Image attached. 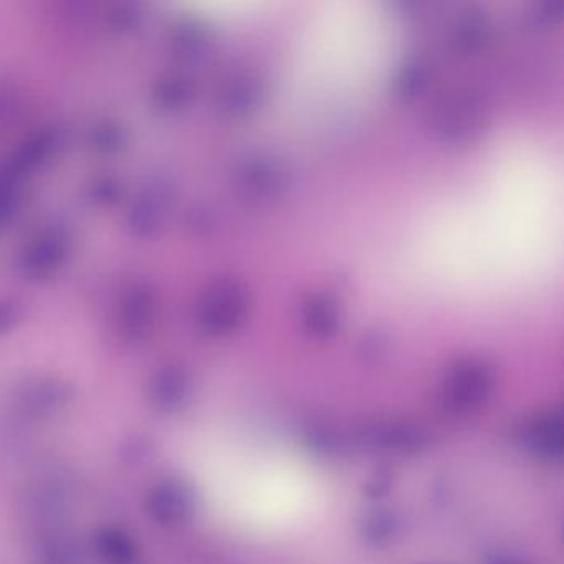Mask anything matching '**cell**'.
I'll list each match as a JSON object with an SVG mask.
<instances>
[{
    "mask_svg": "<svg viewBox=\"0 0 564 564\" xmlns=\"http://www.w3.org/2000/svg\"><path fill=\"white\" fill-rule=\"evenodd\" d=\"M366 441L386 451L417 452L427 445L424 431L408 424H379L366 432Z\"/></svg>",
    "mask_w": 564,
    "mask_h": 564,
    "instance_id": "cell-8",
    "label": "cell"
},
{
    "mask_svg": "<svg viewBox=\"0 0 564 564\" xmlns=\"http://www.w3.org/2000/svg\"><path fill=\"white\" fill-rule=\"evenodd\" d=\"M204 44H206V39H204L203 32L197 29V25H176L170 37L171 52L183 61L197 57L204 51Z\"/></svg>",
    "mask_w": 564,
    "mask_h": 564,
    "instance_id": "cell-13",
    "label": "cell"
},
{
    "mask_svg": "<svg viewBox=\"0 0 564 564\" xmlns=\"http://www.w3.org/2000/svg\"><path fill=\"white\" fill-rule=\"evenodd\" d=\"M491 388V378L481 368H462L445 389V405L454 412H465L481 404Z\"/></svg>",
    "mask_w": 564,
    "mask_h": 564,
    "instance_id": "cell-6",
    "label": "cell"
},
{
    "mask_svg": "<svg viewBox=\"0 0 564 564\" xmlns=\"http://www.w3.org/2000/svg\"><path fill=\"white\" fill-rule=\"evenodd\" d=\"M143 6L137 2H118L108 14V22L118 32H133L143 24Z\"/></svg>",
    "mask_w": 564,
    "mask_h": 564,
    "instance_id": "cell-14",
    "label": "cell"
},
{
    "mask_svg": "<svg viewBox=\"0 0 564 564\" xmlns=\"http://www.w3.org/2000/svg\"><path fill=\"white\" fill-rule=\"evenodd\" d=\"M150 507L151 513L163 523H181L193 514L196 498L186 485L171 481L154 491Z\"/></svg>",
    "mask_w": 564,
    "mask_h": 564,
    "instance_id": "cell-7",
    "label": "cell"
},
{
    "mask_svg": "<svg viewBox=\"0 0 564 564\" xmlns=\"http://www.w3.org/2000/svg\"><path fill=\"white\" fill-rule=\"evenodd\" d=\"M488 564H518V563H513V561H511V560H503V557H498V560L490 561V563H488Z\"/></svg>",
    "mask_w": 564,
    "mask_h": 564,
    "instance_id": "cell-19",
    "label": "cell"
},
{
    "mask_svg": "<svg viewBox=\"0 0 564 564\" xmlns=\"http://www.w3.org/2000/svg\"><path fill=\"white\" fill-rule=\"evenodd\" d=\"M123 196V184L115 177H100L90 187V199L95 206H113Z\"/></svg>",
    "mask_w": 564,
    "mask_h": 564,
    "instance_id": "cell-15",
    "label": "cell"
},
{
    "mask_svg": "<svg viewBox=\"0 0 564 564\" xmlns=\"http://www.w3.org/2000/svg\"><path fill=\"white\" fill-rule=\"evenodd\" d=\"M90 144L97 153L117 154L128 144V131L117 120H101L90 130Z\"/></svg>",
    "mask_w": 564,
    "mask_h": 564,
    "instance_id": "cell-11",
    "label": "cell"
},
{
    "mask_svg": "<svg viewBox=\"0 0 564 564\" xmlns=\"http://www.w3.org/2000/svg\"><path fill=\"white\" fill-rule=\"evenodd\" d=\"M15 199H18V187L0 183V223H4L11 216Z\"/></svg>",
    "mask_w": 564,
    "mask_h": 564,
    "instance_id": "cell-17",
    "label": "cell"
},
{
    "mask_svg": "<svg viewBox=\"0 0 564 564\" xmlns=\"http://www.w3.org/2000/svg\"><path fill=\"white\" fill-rule=\"evenodd\" d=\"M64 144V134L57 127L42 128L14 151L8 163L0 167V181L19 187L29 174L44 166Z\"/></svg>",
    "mask_w": 564,
    "mask_h": 564,
    "instance_id": "cell-3",
    "label": "cell"
},
{
    "mask_svg": "<svg viewBox=\"0 0 564 564\" xmlns=\"http://www.w3.org/2000/svg\"><path fill=\"white\" fill-rule=\"evenodd\" d=\"M107 553H110L111 557L117 560H128L131 556V547L120 534L117 536H107Z\"/></svg>",
    "mask_w": 564,
    "mask_h": 564,
    "instance_id": "cell-18",
    "label": "cell"
},
{
    "mask_svg": "<svg viewBox=\"0 0 564 564\" xmlns=\"http://www.w3.org/2000/svg\"><path fill=\"white\" fill-rule=\"evenodd\" d=\"M158 295L148 282H134L124 290L118 306L123 335L131 341L147 338L156 322Z\"/></svg>",
    "mask_w": 564,
    "mask_h": 564,
    "instance_id": "cell-4",
    "label": "cell"
},
{
    "mask_svg": "<svg viewBox=\"0 0 564 564\" xmlns=\"http://www.w3.org/2000/svg\"><path fill=\"white\" fill-rule=\"evenodd\" d=\"M171 200L173 193L170 183L163 177H150L128 207L127 226L130 232L140 239L160 236L170 217Z\"/></svg>",
    "mask_w": 564,
    "mask_h": 564,
    "instance_id": "cell-2",
    "label": "cell"
},
{
    "mask_svg": "<svg viewBox=\"0 0 564 564\" xmlns=\"http://www.w3.org/2000/svg\"><path fill=\"white\" fill-rule=\"evenodd\" d=\"M72 252V236L64 226H47L39 230L19 256V270L31 280H47L67 263Z\"/></svg>",
    "mask_w": 564,
    "mask_h": 564,
    "instance_id": "cell-1",
    "label": "cell"
},
{
    "mask_svg": "<svg viewBox=\"0 0 564 564\" xmlns=\"http://www.w3.org/2000/svg\"><path fill=\"white\" fill-rule=\"evenodd\" d=\"M193 97V84L181 75H166L153 87V100L161 110H181L191 104Z\"/></svg>",
    "mask_w": 564,
    "mask_h": 564,
    "instance_id": "cell-10",
    "label": "cell"
},
{
    "mask_svg": "<svg viewBox=\"0 0 564 564\" xmlns=\"http://www.w3.org/2000/svg\"><path fill=\"white\" fill-rule=\"evenodd\" d=\"M399 531H401V523L388 511L369 514L362 523V536L371 546H384L391 543Z\"/></svg>",
    "mask_w": 564,
    "mask_h": 564,
    "instance_id": "cell-12",
    "label": "cell"
},
{
    "mask_svg": "<svg viewBox=\"0 0 564 564\" xmlns=\"http://www.w3.org/2000/svg\"><path fill=\"white\" fill-rule=\"evenodd\" d=\"M187 391H189V378L180 366H164L151 382L154 399L166 409L177 408L186 399Z\"/></svg>",
    "mask_w": 564,
    "mask_h": 564,
    "instance_id": "cell-9",
    "label": "cell"
},
{
    "mask_svg": "<svg viewBox=\"0 0 564 564\" xmlns=\"http://www.w3.org/2000/svg\"><path fill=\"white\" fill-rule=\"evenodd\" d=\"M517 438L538 457L560 458L563 454V421L556 414L531 419L517 429Z\"/></svg>",
    "mask_w": 564,
    "mask_h": 564,
    "instance_id": "cell-5",
    "label": "cell"
},
{
    "mask_svg": "<svg viewBox=\"0 0 564 564\" xmlns=\"http://www.w3.org/2000/svg\"><path fill=\"white\" fill-rule=\"evenodd\" d=\"M28 315V306L18 299L0 300V335L18 328Z\"/></svg>",
    "mask_w": 564,
    "mask_h": 564,
    "instance_id": "cell-16",
    "label": "cell"
}]
</instances>
